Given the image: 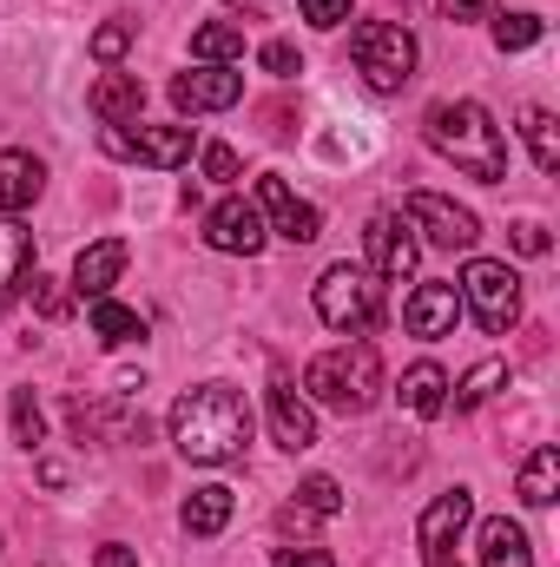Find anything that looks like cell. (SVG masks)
I'll use <instances>...</instances> for the list:
<instances>
[{
  "label": "cell",
  "mask_w": 560,
  "mask_h": 567,
  "mask_svg": "<svg viewBox=\"0 0 560 567\" xmlns=\"http://www.w3.org/2000/svg\"><path fill=\"white\" fill-rule=\"evenodd\" d=\"M93 337L113 343V350H120V343H139L145 317L139 310H126V303H113V297H93Z\"/></svg>",
  "instance_id": "cell-24"
},
{
  "label": "cell",
  "mask_w": 560,
  "mask_h": 567,
  "mask_svg": "<svg viewBox=\"0 0 560 567\" xmlns=\"http://www.w3.org/2000/svg\"><path fill=\"white\" fill-rule=\"evenodd\" d=\"M245 442H251V403L231 383H198L172 403V449L185 462L218 468V462H238Z\"/></svg>",
  "instance_id": "cell-1"
},
{
  "label": "cell",
  "mask_w": 560,
  "mask_h": 567,
  "mask_svg": "<svg viewBox=\"0 0 560 567\" xmlns=\"http://www.w3.org/2000/svg\"><path fill=\"white\" fill-rule=\"evenodd\" d=\"M238 100H245V73H231V66H198V73L172 80V106L178 113H225Z\"/></svg>",
  "instance_id": "cell-12"
},
{
  "label": "cell",
  "mask_w": 560,
  "mask_h": 567,
  "mask_svg": "<svg viewBox=\"0 0 560 567\" xmlns=\"http://www.w3.org/2000/svg\"><path fill=\"white\" fill-rule=\"evenodd\" d=\"M258 60H265V73H271V80H297V73H303V53H297L290 40H265V53H258Z\"/></svg>",
  "instance_id": "cell-33"
},
{
  "label": "cell",
  "mask_w": 560,
  "mask_h": 567,
  "mask_svg": "<svg viewBox=\"0 0 560 567\" xmlns=\"http://www.w3.org/2000/svg\"><path fill=\"white\" fill-rule=\"evenodd\" d=\"M13 442H20V449H40V442H46V416H40L33 390H13Z\"/></svg>",
  "instance_id": "cell-28"
},
{
  "label": "cell",
  "mask_w": 560,
  "mask_h": 567,
  "mask_svg": "<svg viewBox=\"0 0 560 567\" xmlns=\"http://www.w3.org/2000/svg\"><path fill=\"white\" fill-rule=\"evenodd\" d=\"M363 251H370V271H376L383 284H403L409 271H416V258H422L416 231H409L396 212H376V218L363 225Z\"/></svg>",
  "instance_id": "cell-9"
},
{
  "label": "cell",
  "mask_w": 560,
  "mask_h": 567,
  "mask_svg": "<svg viewBox=\"0 0 560 567\" xmlns=\"http://www.w3.org/2000/svg\"><path fill=\"white\" fill-rule=\"evenodd\" d=\"M258 212H265V231H278V238H290V245H310V238L323 231V212H317L310 198H297L278 172L258 178Z\"/></svg>",
  "instance_id": "cell-11"
},
{
  "label": "cell",
  "mask_w": 560,
  "mask_h": 567,
  "mask_svg": "<svg viewBox=\"0 0 560 567\" xmlns=\"http://www.w3.org/2000/svg\"><path fill=\"white\" fill-rule=\"evenodd\" d=\"M508 238H515V251H521V258H548V225H541V218H515V225H508Z\"/></svg>",
  "instance_id": "cell-35"
},
{
  "label": "cell",
  "mask_w": 560,
  "mask_h": 567,
  "mask_svg": "<svg viewBox=\"0 0 560 567\" xmlns=\"http://www.w3.org/2000/svg\"><path fill=\"white\" fill-rule=\"evenodd\" d=\"M133 33H139L133 20H106V27L93 33V60H106V66H113V60H126V47H133Z\"/></svg>",
  "instance_id": "cell-31"
},
{
  "label": "cell",
  "mask_w": 560,
  "mask_h": 567,
  "mask_svg": "<svg viewBox=\"0 0 560 567\" xmlns=\"http://www.w3.org/2000/svg\"><path fill=\"white\" fill-rule=\"evenodd\" d=\"M317 317L330 323V330H370L376 323V284L370 271H356V265H330L323 278H317Z\"/></svg>",
  "instance_id": "cell-6"
},
{
  "label": "cell",
  "mask_w": 560,
  "mask_h": 567,
  "mask_svg": "<svg viewBox=\"0 0 560 567\" xmlns=\"http://www.w3.org/2000/svg\"><path fill=\"white\" fill-rule=\"evenodd\" d=\"M297 508H310V515H336V508H343V488H336L330 475H310V482L297 488Z\"/></svg>",
  "instance_id": "cell-32"
},
{
  "label": "cell",
  "mask_w": 560,
  "mask_h": 567,
  "mask_svg": "<svg viewBox=\"0 0 560 567\" xmlns=\"http://www.w3.org/2000/svg\"><path fill=\"white\" fill-rule=\"evenodd\" d=\"M191 53L211 60V66H231V60L245 53V27H238V20H205V27L191 33Z\"/></svg>",
  "instance_id": "cell-25"
},
{
  "label": "cell",
  "mask_w": 560,
  "mask_h": 567,
  "mask_svg": "<svg viewBox=\"0 0 560 567\" xmlns=\"http://www.w3.org/2000/svg\"><path fill=\"white\" fill-rule=\"evenodd\" d=\"M468 515H475V502H468V488H448V495H435L428 508H422V561H442V555H455V542H462V528H468Z\"/></svg>",
  "instance_id": "cell-13"
},
{
  "label": "cell",
  "mask_w": 560,
  "mask_h": 567,
  "mask_svg": "<svg viewBox=\"0 0 560 567\" xmlns=\"http://www.w3.org/2000/svg\"><path fill=\"white\" fill-rule=\"evenodd\" d=\"M521 140H528V152H535V165H541V172H560V126H554V113L528 106V113H521Z\"/></svg>",
  "instance_id": "cell-26"
},
{
  "label": "cell",
  "mask_w": 560,
  "mask_h": 567,
  "mask_svg": "<svg viewBox=\"0 0 560 567\" xmlns=\"http://www.w3.org/2000/svg\"><path fill=\"white\" fill-rule=\"evenodd\" d=\"M238 172H245V165H238V152L225 140L205 145V178H211V185H238Z\"/></svg>",
  "instance_id": "cell-34"
},
{
  "label": "cell",
  "mask_w": 560,
  "mask_h": 567,
  "mask_svg": "<svg viewBox=\"0 0 560 567\" xmlns=\"http://www.w3.org/2000/svg\"><path fill=\"white\" fill-rule=\"evenodd\" d=\"M481 567H535L528 528L508 522V515H488V522H481Z\"/></svg>",
  "instance_id": "cell-20"
},
{
  "label": "cell",
  "mask_w": 560,
  "mask_h": 567,
  "mask_svg": "<svg viewBox=\"0 0 560 567\" xmlns=\"http://www.w3.org/2000/svg\"><path fill=\"white\" fill-rule=\"evenodd\" d=\"M403 212H409V231H422L435 251H475V238H481V218L442 192H409Z\"/></svg>",
  "instance_id": "cell-7"
},
{
  "label": "cell",
  "mask_w": 560,
  "mask_h": 567,
  "mask_svg": "<svg viewBox=\"0 0 560 567\" xmlns=\"http://www.w3.org/2000/svg\"><path fill=\"white\" fill-rule=\"evenodd\" d=\"M100 145H106L113 158H139V165L172 172V165H185V158H191V126H139V133L106 126V133H100Z\"/></svg>",
  "instance_id": "cell-8"
},
{
  "label": "cell",
  "mask_w": 560,
  "mask_h": 567,
  "mask_svg": "<svg viewBox=\"0 0 560 567\" xmlns=\"http://www.w3.org/2000/svg\"><path fill=\"white\" fill-rule=\"evenodd\" d=\"M495 7H501V0H442V20L468 27V20H495Z\"/></svg>",
  "instance_id": "cell-37"
},
{
  "label": "cell",
  "mask_w": 560,
  "mask_h": 567,
  "mask_svg": "<svg viewBox=\"0 0 560 567\" xmlns=\"http://www.w3.org/2000/svg\"><path fill=\"white\" fill-rule=\"evenodd\" d=\"M231 508H238V495L225 488V482H211V488H191L185 495V535H225V522H231Z\"/></svg>",
  "instance_id": "cell-21"
},
{
  "label": "cell",
  "mask_w": 560,
  "mask_h": 567,
  "mask_svg": "<svg viewBox=\"0 0 560 567\" xmlns=\"http://www.w3.org/2000/svg\"><path fill=\"white\" fill-rule=\"evenodd\" d=\"M515 488H521L528 508H554V495H560V449L554 442H541V449L521 462V482H515Z\"/></svg>",
  "instance_id": "cell-22"
},
{
  "label": "cell",
  "mask_w": 560,
  "mask_h": 567,
  "mask_svg": "<svg viewBox=\"0 0 560 567\" xmlns=\"http://www.w3.org/2000/svg\"><path fill=\"white\" fill-rule=\"evenodd\" d=\"M501 383H508V363H481V370H468V377L455 383V410H481Z\"/></svg>",
  "instance_id": "cell-27"
},
{
  "label": "cell",
  "mask_w": 560,
  "mask_h": 567,
  "mask_svg": "<svg viewBox=\"0 0 560 567\" xmlns=\"http://www.w3.org/2000/svg\"><path fill=\"white\" fill-rule=\"evenodd\" d=\"M455 290L468 297V310L481 317L488 337H508V330L521 323V278H515L508 265H495V258H468V271H462Z\"/></svg>",
  "instance_id": "cell-5"
},
{
  "label": "cell",
  "mask_w": 560,
  "mask_h": 567,
  "mask_svg": "<svg viewBox=\"0 0 560 567\" xmlns=\"http://www.w3.org/2000/svg\"><path fill=\"white\" fill-rule=\"evenodd\" d=\"M46 185V165L33 152H0V212H27Z\"/></svg>",
  "instance_id": "cell-19"
},
{
  "label": "cell",
  "mask_w": 560,
  "mask_h": 567,
  "mask_svg": "<svg viewBox=\"0 0 560 567\" xmlns=\"http://www.w3.org/2000/svg\"><path fill=\"white\" fill-rule=\"evenodd\" d=\"M46 567H53V561H46Z\"/></svg>",
  "instance_id": "cell-41"
},
{
  "label": "cell",
  "mask_w": 560,
  "mask_h": 567,
  "mask_svg": "<svg viewBox=\"0 0 560 567\" xmlns=\"http://www.w3.org/2000/svg\"><path fill=\"white\" fill-rule=\"evenodd\" d=\"M350 60L376 93H403L416 80V33L396 27V20H363L350 33Z\"/></svg>",
  "instance_id": "cell-4"
},
{
  "label": "cell",
  "mask_w": 560,
  "mask_h": 567,
  "mask_svg": "<svg viewBox=\"0 0 560 567\" xmlns=\"http://www.w3.org/2000/svg\"><path fill=\"white\" fill-rule=\"evenodd\" d=\"M303 20L330 33V27H343V20H350V0H303Z\"/></svg>",
  "instance_id": "cell-36"
},
{
  "label": "cell",
  "mask_w": 560,
  "mask_h": 567,
  "mask_svg": "<svg viewBox=\"0 0 560 567\" xmlns=\"http://www.w3.org/2000/svg\"><path fill=\"white\" fill-rule=\"evenodd\" d=\"M27 271H33V231L13 225V218H0V317L27 290Z\"/></svg>",
  "instance_id": "cell-18"
},
{
  "label": "cell",
  "mask_w": 560,
  "mask_h": 567,
  "mask_svg": "<svg viewBox=\"0 0 560 567\" xmlns=\"http://www.w3.org/2000/svg\"><path fill=\"white\" fill-rule=\"evenodd\" d=\"M422 140L435 145L455 172L481 178V185H501L508 178V152H501V133L488 126V113L475 100H435L428 120H422Z\"/></svg>",
  "instance_id": "cell-2"
},
{
  "label": "cell",
  "mask_w": 560,
  "mask_h": 567,
  "mask_svg": "<svg viewBox=\"0 0 560 567\" xmlns=\"http://www.w3.org/2000/svg\"><path fill=\"white\" fill-rule=\"evenodd\" d=\"M205 245L211 251H231V258H258L265 251V212L251 198H218L205 212Z\"/></svg>",
  "instance_id": "cell-10"
},
{
  "label": "cell",
  "mask_w": 560,
  "mask_h": 567,
  "mask_svg": "<svg viewBox=\"0 0 560 567\" xmlns=\"http://www.w3.org/2000/svg\"><path fill=\"white\" fill-rule=\"evenodd\" d=\"M86 106H93V120H100V126H126V120H139V106H145L139 73H106V80H93Z\"/></svg>",
  "instance_id": "cell-17"
},
{
  "label": "cell",
  "mask_w": 560,
  "mask_h": 567,
  "mask_svg": "<svg viewBox=\"0 0 560 567\" xmlns=\"http://www.w3.org/2000/svg\"><path fill=\"white\" fill-rule=\"evenodd\" d=\"M27 297H33V310H40L46 323H60V317L73 310V297L60 290V278H40V271H33V284H27Z\"/></svg>",
  "instance_id": "cell-30"
},
{
  "label": "cell",
  "mask_w": 560,
  "mask_h": 567,
  "mask_svg": "<svg viewBox=\"0 0 560 567\" xmlns=\"http://www.w3.org/2000/svg\"><path fill=\"white\" fill-rule=\"evenodd\" d=\"M278 567H336L323 548H278Z\"/></svg>",
  "instance_id": "cell-38"
},
{
  "label": "cell",
  "mask_w": 560,
  "mask_h": 567,
  "mask_svg": "<svg viewBox=\"0 0 560 567\" xmlns=\"http://www.w3.org/2000/svg\"><path fill=\"white\" fill-rule=\"evenodd\" d=\"M422 567H462V561H455V555H442V561H422Z\"/></svg>",
  "instance_id": "cell-40"
},
{
  "label": "cell",
  "mask_w": 560,
  "mask_h": 567,
  "mask_svg": "<svg viewBox=\"0 0 560 567\" xmlns=\"http://www.w3.org/2000/svg\"><path fill=\"white\" fill-rule=\"evenodd\" d=\"M126 258H133V245L126 238H100V245H86L80 258H73V290L93 303V297H106L113 284H120V271H126Z\"/></svg>",
  "instance_id": "cell-15"
},
{
  "label": "cell",
  "mask_w": 560,
  "mask_h": 567,
  "mask_svg": "<svg viewBox=\"0 0 560 567\" xmlns=\"http://www.w3.org/2000/svg\"><path fill=\"white\" fill-rule=\"evenodd\" d=\"M403 410L409 416H442L448 410V377H442V363H416V370H403Z\"/></svg>",
  "instance_id": "cell-23"
},
{
  "label": "cell",
  "mask_w": 560,
  "mask_h": 567,
  "mask_svg": "<svg viewBox=\"0 0 560 567\" xmlns=\"http://www.w3.org/2000/svg\"><path fill=\"white\" fill-rule=\"evenodd\" d=\"M271 435H278V449H290V455L317 449V416H310V403L297 396L290 377H271Z\"/></svg>",
  "instance_id": "cell-14"
},
{
  "label": "cell",
  "mask_w": 560,
  "mask_h": 567,
  "mask_svg": "<svg viewBox=\"0 0 560 567\" xmlns=\"http://www.w3.org/2000/svg\"><path fill=\"white\" fill-rule=\"evenodd\" d=\"M541 40V20L535 13H495V47L501 53H521V47H535Z\"/></svg>",
  "instance_id": "cell-29"
},
{
  "label": "cell",
  "mask_w": 560,
  "mask_h": 567,
  "mask_svg": "<svg viewBox=\"0 0 560 567\" xmlns=\"http://www.w3.org/2000/svg\"><path fill=\"white\" fill-rule=\"evenodd\" d=\"M100 567H139V555L120 548V542H106V548H100Z\"/></svg>",
  "instance_id": "cell-39"
},
{
  "label": "cell",
  "mask_w": 560,
  "mask_h": 567,
  "mask_svg": "<svg viewBox=\"0 0 560 567\" xmlns=\"http://www.w3.org/2000/svg\"><path fill=\"white\" fill-rule=\"evenodd\" d=\"M303 396L323 403V410H336V416H363L383 396V357H376V343H336V350L310 357Z\"/></svg>",
  "instance_id": "cell-3"
},
{
  "label": "cell",
  "mask_w": 560,
  "mask_h": 567,
  "mask_svg": "<svg viewBox=\"0 0 560 567\" xmlns=\"http://www.w3.org/2000/svg\"><path fill=\"white\" fill-rule=\"evenodd\" d=\"M455 317H462V290H455V284H416V297L403 303L409 337H448Z\"/></svg>",
  "instance_id": "cell-16"
}]
</instances>
